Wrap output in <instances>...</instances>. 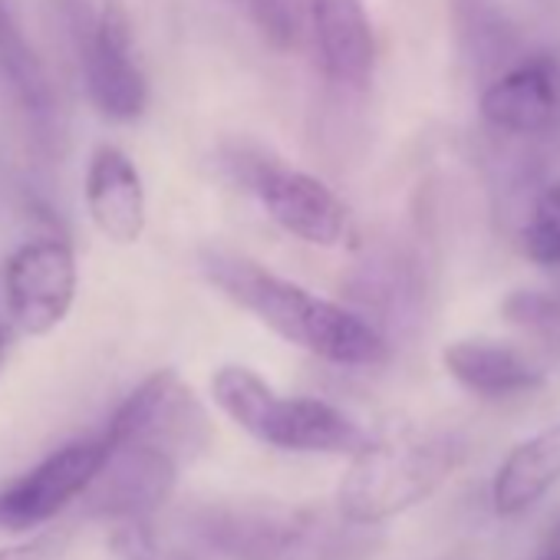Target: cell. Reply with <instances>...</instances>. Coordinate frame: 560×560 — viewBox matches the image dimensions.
I'll use <instances>...</instances> for the list:
<instances>
[{"instance_id": "obj_1", "label": "cell", "mask_w": 560, "mask_h": 560, "mask_svg": "<svg viewBox=\"0 0 560 560\" xmlns=\"http://www.w3.org/2000/svg\"><path fill=\"white\" fill-rule=\"evenodd\" d=\"M201 270L228 301L254 314L280 340L327 363L380 366L389 357L386 337L363 314L311 294L307 288L288 277H277L244 254L208 247L201 254Z\"/></svg>"}, {"instance_id": "obj_2", "label": "cell", "mask_w": 560, "mask_h": 560, "mask_svg": "<svg viewBox=\"0 0 560 560\" xmlns=\"http://www.w3.org/2000/svg\"><path fill=\"white\" fill-rule=\"evenodd\" d=\"M211 396L234 425L273 448L357 455L373 442L343 409L311 396H280L254 370L237 363L211 376Z\"/></svg>"}, {"instance_id": "obj_3", "label": "cell", "mask_w": 560, "mask_h": 560, "mask_svg": "<svg viewBox=\"0 0 560 560\" xmlns=\"http://www.w3.org/2000/svg\"><path fill=\"white\" fill-rule=\"evenodd\" d=\"M465 448L452 435H399L370 442L347 468L337 508L353 524H376L396 517L432 491L458 468Z\"/></svg>"}, {"instance_id": "obj_4", "label": "cell", "mask_w": 560, "mask_h": 560, "mask_svg": "<svg viewBox=\"0 0 560 560\" xmlns=\"http://www.w3.org/2000/svg\"><path fill=\"white\" fill-rule=\"evenodd\" d=\"M224 165L231 168L237 185L257 195L270 221L280 224L288 234L317 247H337L347 237V205L320 178L280 165L267 159L260 149L247 145L231 149Z\"/></svg>"}, {"instance_id": "obj_5", "label": "cell", "mask_w": 560, "mask_h": 560, "mask_svg": "<svg viewBox=\"0 0 560 560\" xmlns=\"http://www.w3.org/2000/svg\"><path fill=\"white\" fill-rule=\"evenodd\" d=\"M70 27L93 106L116 122L139 119L149 106V83L136 63L129 4L103 0L93 21H86L83 11H73Z\"/></svg>"}, {"instance_id": "obj_6", "label": "cell", "mask_w": 560, "mask_h": 560, "mask_svg": "<svg viewBox=\"0 0 560 560\" xmlns=\"http://www.w3.org/2000/svg\"><path fill=\"white\" fill-rule=\"evenodd\" d=\"M8 320L14 330L47 337L57 330L77 301V257L60 237L21 244L0 270Z\"/></svg>"}, {"instance_id": "obj_7", "label": "cell", "mask_w": 560, "mask_h": 560, "mask_svg": "<svg viewBox=\"0 0 560 560\" xmlns=\"http://www.w3.org/2000/svg\"><path fill=\"white\" fill-rule=\"evenodd\" d=\"M103 439L109 448L126 442L155 445L182 465L185 458L191 462L198 452H205L208 419L191 389H185L172 370H159L126 396V402L113 412Z\"/></svg>"}, {"instance_id": "obj_8", "label": "cell", "mask_w": 560, "mask_h": 560, "mask_svg": "<svg viewBox=\"0 0 560 560\" xmlns=\"http://www.w3.org/2000/svg\"><path fill=\"white\" fill-rule=\"evenodd\" d=\"M178 462L168 452L142 442L113 445L103 468L83 491L86 514L103 521L152 517L172 494Z\"/></svg>"}, {"instance_id": "obj_9", "label": "cell", "mask_w": 560, "mask_h": 560, "mask_svg": "<svg viewBox=\"0 0 560 560\" xmlns=\"http://www.w3.org/2000/svg\"><path fill=\"white\" fill-rule=\"evenodd\" d=\"M198 534L224 560H291L311 544L314 517L284 504H231L205 511Z\"/></svg>"}, {"instance_id": "obj_10", "label": "cell", "mask_w": 560, "mask_h": 560, "mask_svg": "<svg viewBox=\"0 0 560 560\" xmlns=\"http://www.w3.org/2000/svg\"><path fill=\"white\" fill-rule=\"evenodd\" d=\"M109 455L106 439L73 442L50 458H44L31 475L0 491V527L8 530H31L40 521L60 514L77 494L90 488L96 471Z\"/></svg>"}, {"instance_id": "obj_11", "label": "cell", "mask_w": 560, "mask_h": 560, "mask_svg": "<svg viewBox=\"0 0 560 560\" xmlns=\"http://www.w3.org/2000/svg\"><path fill=\"white\" fill-rule=\"evenodd\" d=\"M560 113V77L544 57L517 60L485 83L481 116L491 129L508 136L544 132Z\"/></svg>"}, {"instance_id": "obj_12", "label": "cell", "mask_w": 560, "mask_h": 560, "mask_svg": "<svg viewBox=\"0 0 560 560\" xmlns=\"http://www.w3.org/2000/svg\"><path fill=\"white\" fill-rule=\"evenodd\" d=\"M86 211L96 231L113 244H136L145 231V185L136 162L116 149L100 145L86 168Z\"/></svg>"}, {"instance_id": "obj_13", "label": "cell", "mask_w": 560, "mask_h": 560, "mask_svg": "<svg viewBox=\"0 0 560 560\" xmlns=\"http://www.w3.org/2000/svg\"><path fill=\"white\" fill-rule=\"evenodd\" d=\"M311 27L327 80L363 90L376 70V37L363 0H311Z\"/></svg>"}, {"instance_id": "obj_14", "label": "cell", "mask_w": 560, "mask_h": 560, "mask_svg": "<svg viewBox=\"0 0 560 560\" xmlns=\"http://www.w3.org/2000/svg\"><path fill=\"white\" fill-rule=\"evenodd\" d=\"M442 363L458 386L485 399L524 396L544 386V370L527 353L485 337L448 343Z\"/></svg>"}, {"instance_id": "obj_15", "label": "cell", "mask_w": 560, "mask_h": 560, "mask_svg": "<svg viewBox=\"0 0 560 560\" xmlns=\"http://www.w3.org/2000/svg\"><path fill=\"white\" fill-rule=\"evenodd\" d=\"M557 481H560V422L534 432L530 439H524L504 455L491 481V508L501 517H517L530 511Z\"/></svg>"}, {"instance_id": "obj_16", "label": "cell", "mask_w": 560, "mask_h": 560, "mask_svg": "<svg viewBox=\"0 0 560 560\" xmlns=\"http://www.w3.org/2000/svg\"><path fill=\"white\" fill-rule=\"evenodd\" d=\"M455 44L471 73L494 80L517 63L521 37L498 0H448Z\"/></svg>"}, {"instance_id": "obj_17", "label": "cell", "mask_w": 560, "mask_h": 560, "mask_svg": "<svg viewBox=\"0 0 560 560\" xmlns=\"http://www.w3.org/2000/svg\"><path fill=\"white\" fill-rule=\"evenodd\" d=\"M0 80L34 122H50L57 109L50 73L4 8H0Z\"/></svg>"}, {"instance_id": "obj_18", "label": "cell", "mask_w": 560, "mask_h": 560, "mask_svg": "<svg viewBox=\"0 0 560 560\" xmlns=\"http://www.w3.org/2000/svg\"><path fill=\"white\" fill-rule=\"evenodd\" d=\"M250 18L273 50H298L311 27V0H250Z\"/></svg>"}, {"instance_id": "obj_19", "label": "cell", "mask_w": 560, "mask_h": 560, "mask_svg": "<svg viewBox=\"0 0 560 560\" xmlns=\"http://www.w3.org/2000/svg\"><path fill=\"white\" fill-rule=\"evenodd\" d=\"M521 244L530 260L544 267H560V182L547 185L534 201Z\"/></svg>"}, {"instance_id": "obj_20", "label": "cell", "mask_w": 560, "mask_h": 560, "mask_svg": "<svg viewBox=\"0 0 560 560\" xmlns=\"http://www.w3.org/2000/svg\"><path fill=\"white\" fill-rule=\"evenodd\" d=\"M501 314L511 324H517L524 330H534L540 337L560 334V301L553 294H544V291H514L501 304Z\"/></svg>"}, {"instance_id": "obj_21", "label": "cell", "mask_w": 560, "mask_h": 560, "mask_svg": "<svg viewBox=\"0 0 560 560\" xmlns=\"http://www.w3.org/2000/svg\"><path fill=\"white\" fill-rule=\"evenodd\" d=\"M109 547L122 560H155V537L149 527V517H129V521H113V537Z\"/></svg>"}, {"instance_id": "obj_22", "label": "cell", "mask_w": 560, "mask_h": 560, "mask_svg": "<svg viewBox=\"0 0 560 560\" xmlns=\"http://www.w3.org/2000/svg\"><path fill=\"white\" fill-rule=\"evenodd\" d=\"M73 540V524H60L40 537H34L31 544H18V547H4L0 550V560H63Z\"/></svg>"}, {"instance_id": "obj_23", "label": "cell", "mask_w": 560, "mask_h": 560, "mask_svg": "<svg viewBox=\"0 0 560 560\" xmlns=\"http://www.w3.org/2000/svg\"><path fill=\"white\" fill-rule=\"evenodd\" d=\"M11 340H14L11 320H0V373H4V363H8V353H11Z\"/></svg>"}, {"instance_id": "obj_24", "label": "cell", "mask_w": 560, "mask_h": 560, "mask_svg": "<svg viewBox=\"0 0 560 560\" xmlns=\"http://www.w3.org/2000/svg\"><path fill=\"white\" fill-rule=\"evenodd\" d=\"M537 560H560V547H544Z\"/></svg>"}, {"instance_id": "obj_25", "label": "cell", "mask_w": 560, "mask_h": 560, "mask_svg": "<svg viewBox=\"0 0 560 560\" xmlns=\"http://www.w3.org/2000/svg\"><path fill=\"white\" fill-rule=\"evenodd\" d=\"M547 547H560V524L550 530V537H547Z\"/></svg>"}]
</instances>
